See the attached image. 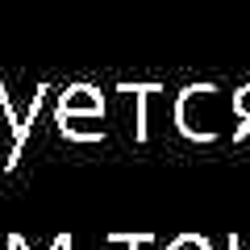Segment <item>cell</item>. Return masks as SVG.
<instances>
[{
	"label": "cell",
	"mask_w": 250,
	"mask_h": 250,
	"mask_svg": "<svg viewBox=\"0 0 250 250\" xmlns=\"http://www.w3.org/2000/svg\"><path fill=\"white\" fill-rule=\"evenodd\" d=\"M104 113V96H100L96 88H88V83H75V88H67L59 96V117L67 121V117H100Z\"/></svg>",
	"instance_id": "cell-2"
},
{
	"label": "cell",
	"mask_w": 250,
	"mask_h": 250,
	"mask_svg": "<svg viewBox=\"0 0 250 250\" xmlns=\"http://www.w3.org/2000/svg\"><path fill=\"white\" fill-rule=\"evenodd\" d=\"M229 108H233V117H238V121H246V125H250V83L233 88V100H229Z\"/></svg>",
	"instance_id": "cell-3"
},
{
	"label": "cell",
	"mask_w": 250,
	"mask_h": 250,
	"mask_svg": "<svg viewBox=\"0 0 250 250\" xmlns=\"http://www.w3.org/2000/svg\"><path fill=\"white\" fill-rule=\"evenodd\" d=\"M225 113H229V104H225V96H221L217 83H192V88H184L179 100H175L179 129H184L188 138H205V142L221 134Z\"/></svg>",
	"instance_id": "cell-1"
}]
</instances>
